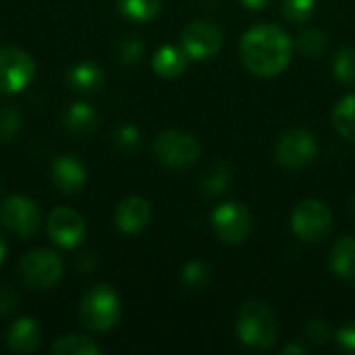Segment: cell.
I'll use <instances>...</instances> for the list:
<instances>
[{
  "instance_id": "cell-22",
  "label": "cell",
  "mask_w": 355,
  "mask_h": 355,
  "mask_svg": "<svg viewBox=\"0 0 355 355\" xmlns=\"http://www.w3.org/2000/svg\"><path fill=\"white\" fill-rule=\"evenodd\" d=\"M116 6L123 17L135 23H148L158 17L162 0H116Z\"/></svg>"
},
{
  "instance_id": "cell-31",
  "label": "cell",
  "mask_w": 355,
  "mask_h": 355,
  "mask_svg": "<svg viewBox=\"0 0 355 355\" xmlns=\"http://www.w3.org/2000/svg\"><path fill=\"white\" fill-rule=\"evenodd\" d=\"M306 337L314 343V345H324L331 339V329L324 320H310L306 324Z\"/></svg>"
},
{
  "instance_id": "cell-32",
  "label": "cell",
  "mask_w": 355,
  "mask_h": 355,
  "mask_svg": "<svg viewBox=\"0 0 355 355\" xmlns=\"http://www.w3.org/2000/svg\"><path fill=\"white\" fill-rule=\"evenodd\" d=\"M335 341H337V347L339 349H343L347 354H355V322L343 324L335 333Z\"/></svg>"
},
{
  "instance_id": "cell-17",
  "label": "cell",
  "mask_w": 355,
  "mask_h": 355,
  "mask_svg": "<svg viewBox=\"0 0 355 355\" xmlns=\"http://www.w3.org/2000/svg\"><path fill=\"white\" fill-rule=\"evenodd\" d=\"M329 264L335 277L354 281L355 279V239L354 237H341L331 248Z\"/></svg>"
},
{
  "instance_id": "cell-33",
  "label": "cell",
  "mask_w": 355,
  "mask_h": 355,
  "mask_svg": "<svg viewBox=\"0 0 355 355\" xmlns=\"http://www.w3.org/2000/svg\"><path fill=\"white\" fill-rule=\"evenodd\" d=\"M17 293L10 285L6 283H0V316L4 314H10L15 308H17Z\"/></svg>"
},
{
  "instance_id": "cell-14",
  "label": "cell",
  "mask_w": 355,
  "mask_h": 355,
  "mask_svg": "<svg viewBox=\"0 0 355 355\" xmlns=\"http://www.w3.org/2000/svg\"><path fill=\"white\" fill-rule=\"evenodd\" d=\"M52 181L58 187V191L73 196L77 191L83 189L85 181H87V171L85 164L81 160H77L71 154L58 156L52 162Z\"/></svg>"
},
{
  "instance_id": "cell-9",
  "label": "cell",
  "mask_w": 355,
  "mask_h": 355,
  "mask_svg": "<svg viewBox=\"0 0 355 355\" xmlns=\"http://www.w3.org/2000/svg\"><path fill=\"white\" fill-rule=\"evenodd\" d=\"M223 29L214 21L198 19L181 31V48L191 60H208L223 48Z\"/></svg>"
},
{
  "instance_id": "cell-6",
  "label": "cell",
  "mask_w": 355,
  "mask_h": 355,
  "mask_svg": "<svg viewBox=\"0 0 355 355\" xmlns=\"http://www.w3.org/2000/svg\"><path fill=\"white\" fill-rule=\"evenodd\" d=\"M291 229L306 243H318L333 231V212L320 200H304L291 212Z\"/></svg>"
},
{
  "instance_id": "cell-2",
  "label": "cell",
  "mask_w": 355,
  "mask_h": 355,
  "mask_svg": "<svg viewBox=\"0 0 355 355\" xmlns=\"http://www.w3.org/2000/svg\"><path fill=\"white\" fill-rule=\"evenodd\" d=\"M237 339L252 349H270L279 335L275 310L260 300L245 302L237 314Z\"/></svg>"
},
{
  "instance_id": "cell-3",
  "label": "cell",
  "mask_w": 355,
  "mask_h": 355,
  "mask_svg": "<svg viewBox=\"0 0 355 355\" xmlns=\"http://www.w3.org/2000/svg\"><path fill=\"white\" fill-rule=\"evenodd\" d=\"M79 318L85 329L94 333H106L116 327L121 318V300L110 285L89 287L79 302Z\"/></svg>"
},
{
  "instance_id": "cell-21",
  "label": "cell",
  "mask_w": 355,
  "mask_h": 355,
  "mask_svg": "<svg viewBox=\"0 0 355 355\" xmlns=\"http://www.w3.org/2000/svg\"><path fill=\"white\" fill-rule=\"evenodd\" d=\"M52 354L54 355H98L102 354V347L92 341L85 335H62L54 341L52 345Z\"/></svg>"
},
{
  "instance_id": "cell-10",
  "label": "cell",
  "mask_w": 355,
  "mask_h": 355,
  "mask_svg": "<svg viewBox=\"0 0 355 355\" xmlns=\"http://www.w3.org/2000/svg\"><path fill=\"white\" fill-rule=\"evenodd\" d=\"M40 223H42L40 206L27 196H8L0 204V225L19 237L33 235Z\"/></svg>"
},
{
  "instance_id": "cell-24",
  "label": "cell",
  "mask_w": 355,
  "mask_h": 355,
  "mask_svg": "<svg viewBox=\"0 0 355 355\" xmlns=\"http://www.w3.org/2000/svg\"><path fill=\"white\" fill-rule=\"evenodd\" d=\"M210 279H212V270L202 260H191L181 270V283L189 291H202V289H206L210 285Z\"/></svg>"
},
{
  "instance_id": "cell-18",
  "label": "cell",
  "mask_w": 355,
  "mask_h": 355,
  "mask_svg": "<svg viewBox=\"0 0 355 355\" xmlns=\"http://www.w3.org/2000/svg\"><path fill=\"white\" fill-rule=\"evenodd\" d=\"M67 83L75 89V92H79V94H94V92H98L100 87H102V83H104V73H102V69L98 67V64H94V62H77L71 71H69V75H67Z\"/></svg>"
},
{
  "instance_id": "cell-7",
  "label": "cell",
  "mask_w": 355,
  "mask_h": 355,
  "mask_svg": "<svg viewBox=\"0 0 355 355\" xmlns=\"http://www.w3.org/2000/svg\"><path fill=\"white\" fill-rule=\"evenodd\" d=\"M316 154H318L316 135L312 131L300 129V127L285 131L275 146V158L287 171L306 168L316 158Z\"/></svg>"
},
{
  "instance_id": "cell-26",
  "label": "cell",
  "mask_w": 355,
  "mask_h": 355,
  "mask_svg": "<svg viewBox=\"0 0 355 355\" xmlns=\"http://www.w3.org/2000/svg\"><path fill=\"white\" fill-rule=\"evenodd\" d=\"M327 33L320 29H306L297 35V40L293 42V46L297 48L300 54L308 56V58H316L327 50Z\"/></svg>"
},
{
  "instance_id": "cell-16",
  "label": "cell",
  "mask_w": 355,
  "mask_h": 355,
  "mask_svg": "<svg viewBox=\"0 0 355 355\" xmlns=\"http://www.w3.org/2000/svg\"><path fill=\"white\" fill-rule=\"evenodd\" d=\"M189 64V56L179 46H160L152 56V69L158 77L177 79L185 73Z\"/></svg>"
},
{
  "instance_id": "cell-8",
  "label": "cell",
  "mask_w": 355,
  "mask_h": 355,
  "mask_svg": "<svg viewBox=\"0 0 355 355\" xmlns=\"http://www.w3.org/2000/svg\"><path fill=\"white\" fill-rule=\"evenodd\" d=\"M212 231L223 243L239 245L248 241L254 231L252 212L243 204H237V202L220 204L212 212Z\"/></svg>"
},
{
  "instance_id": "cell-28",
  "label": "cell",
  "mask_w": 355,
  "mask_h": 355,
  "mask_svg": "<svg viewBox=\"0 0 355 355\" xmlns=\"http://www.w3.org/2000/svg\"><path fill=\"white\" fill-rule=\"evenodd\" d=\"M21 129V114L15 106H2L0 108V141H10Z\"/></svg>"
},
{
  "instance_id": "cell-29",
  "label": "cell",
  "mask_w": 355,
  "mask_h": 355,
  "mask_svg": "<svg viewBox=\"0 0 355 355\" xmlns=\"http://www.w3.org/2000/svg\"><path fill=\"white\" fill-rule=\"evenodd\" d=\"M144 50H146V46H144L141 40H137V37H127V40H123V42L119 44L116 54H119V60H121L123 64H135V62L141 60Z\"/></svg>"
},
{
  "instance_id": "cell-5",
  "label": "cell",
  "mask_w": 355,
  "mask_h": 355,
  "mask_svg": "<svg viewBox=\"0 0 355 355\" xmlns=\"http://www.w3.org/2000/svg\"><path fill=\"white\" fill-rule=\"evenodd\" d=\"M200 154H202V148H200L198 139L185 131H177V129L162 131L154 139L156 160L175 171L193 166L200 160Z\"/></svg>"
},
{
  "instance_id": "cell-1",
  "label": "cell",
  "mask_w": 355,
  "mask_h": 355,
  "mask_svg": "<svg viewBox=\"0 0 355 355\" xmlns=\"http://www.w3.org/2000/svg\"><path fill=\"white\" fill-rule=\"evenodd\" d=\"M293 40L272 23H260L248 29L239 44L243 67L258 77H277L291 62Z\"/></svg>"
},
{
  "instance_id": "cell-4",
  "label": "cell",
  "mask_w": 355,
  "mask_h": 355,
  "mask_svg": "<svg viewBox=\"0 0 355 355\" xmlns=\"http://www.w3.org/2000/svg\"><path fill=\"white\" fill-rule=\"evenodd\" d=\"M62 260L56 252L37 248L27 252L19 262V277L27 289L46 291L54 287L62 277Z\"/></svg>"
},
{
  "instance_id": "cell-11",
  "label": "cell",
  "mask_w": 355,
  "mask_h": 355,
  "mask_svg": "<svg viewBox=\"0 0 355 355\" xmlns=\"http://www.w3.org/2000/svg\"><path fill=\"white\" fill-rule=\"evenodd\" d=\"M35 73L33 58L15 46L0 48V94H17L25 89Z\"/></svg>"
},
{
  "instance_id": "cell-13",
  "label": "cell",
  "mask_w": 355,
  "mask_h": 355,
  "mask_svg": "<svg viewBox=\"0 0 355 355\" xmlns=\"http://www.w3.org/2000/svg\"><path fill=\"white\" fill-rule=\"evenodd\" d=\"M152 220V206L148 200L139 196H129L119 202L114 210V223L121 233L125 235H137L141 233Z\"/></svg>"
},
{
  "instance_id": "cell-20",
  "label": "cell",
  "mask_w": 355,
  "mask_h": 355,
  "mask_svg": "<svg viewBox=\"0 0 355 355\" xmlns=\"http://www.w3.org/2000/svg\"><path fill=\"white\" fill-rule=\"evenodd\" d=\"M231 175H233V171L227 162H223V160L212 162L200 177L202 193L208 198H216V196L225 193L231 183Z\"/></svg>"
},
{
  "instance_id": "cell-35",
  "label": "cell",
  "mask_w": 355,
  "mask_h": 355,
  "mask_svg": "<svg viewBox=\"0 0 355 355\" xmlns=\"http://www.w3.org/2000/svg\"><path fill=\"white\" fill-rule=\"evenodd\" d=\"M283 354L285 355L306 354V345H300V343H289V345H285V347H283Z\"/></svg>"
},
{
  "instance_id": "cell-27",
  "label": "cell",
  "mask_w": 355,
  "mask_h": 355,
  "mask_svg": "<svg viewBox=\"0 0 355 355\" xmlns=\"http://www.w3.org/2000/svg\"><path fill=\"white\" fill-rule=\"evenodd\" d=\"M318 0H281V12L289 23H308L316 10Z\"/></svg>"
},
{
  "instance_id": "cell-34",
  "label": "cell",
  "mask_w": 355,
  "mask_h": 355,
  "mask_svg": "<svg viewBox=\"0 0 355 355\" xmlns=\"http://www.w3.org/2000/svg\"><path fill=\"white\" fill-rule=\"evenodd\" d=\"M248 10H264L272 0H239Z\"/></svg>"
},
{
  "instance_id": "cell-25",
  "label": "cell",
  "mask_w": 355,
  "mask_h": 355,
  "mask_svg": "<svg viewBox=\"0 0 355 355\" xmlns=\"http://www.w3.org/2000/svg\"><path fill=\"white\" fill-rule=\"evenodd\" d=\"M333 75L337 81L345 83V85H354L355 83V48L345 46L341 50L335 52L333 56Z\"/></svg>"
},
{
  "instance_id": "cell-15",
  "label": "cell",
  "mask_w": 355,
  "mask_h": 355,
  "mask_svg": "<svg viewBox=\"0 0 355 355\" xmlns=\"http://www.w3.org/2000/svg\"><path fill=\"white\" fill-rule=\"evenodd\" d=\"M42 343V329L33 318H19L8 327L6 347L12 354H31Z\"/></svg>"
},
{
  "instance_id": "cell-12",
  "label": "cell",
  "mask_w": 355,
  "mask_h": 355,
  "mask_svg": "<svg viewBox=\"0 0 355 355\" xmlns=\"http://www.w3.org/2000/svg\"><path fill=\"white\" fill-rule=\"evenodd\" d=\"M48 237L64 250L77 248L85 237V223L83 216L67 206H58L48 216Z\"/></svg>"
},
{
  "instance_id": "cell-23",
  "label": "cell",
  "mask_w": 355,
  "mask_h": 355,
  "mask_svg": "<svg viewBox=\"0 0 355 355\" xmlns=\"http://www.w3.org/2000/svg\"><path fill=\"white\" fill-rule=\"evenodd\" d=\"M333 125L343 139L355 144V94L337 102L333 110Z\"/></svg>"
},
{
  "instance_id": "cell-30",
  "label": "cell",
  "mask_w": 355,
  "mask_h": 355,
  "mask_svg": "<svg viewBox=\"0 0 355 355\" xmlns=\"http://www.w3.org/2000/svg\"><path fill=\"white\" fill-rule=\"evenodd\" d=\"M139 139H141V135L135 125H121L114 131V144L123 152H133L139 146Z\"/></svg>"
},
{
  "instance_id": "cell-36",
  "label": "cell",
  "mask_w": 355,
  "mask_h": 355,
  "mask_svg": "<svg viewBox=\"0 0 355 355\" xmlns=\"http://www.w3.org/2000/svg\"><path fill=\"white\" fill-rule=\"evenodd\" d=\"M6 252H8V245H6V239H4L2 233H0V264H2L4 258H6Z\"/></svg>"
},
{
  "instance_id": "cell-37",
  "label": "cell",
  "mask_w": 355,
  "mask_h": 355,
  "mask_svg": "<svg viewBox=\"0 0 355 355\" xmlns=\"http://www.w3.org/2000/svg\"><path fill=\"white\" fill-rule=\"evenodd\" d=\"M352 208H354V214H355V200H354V202H352Z\"/></svg>"
},
{
  "instance_id": "cell-19",
  "label": "cell",
  "mask_w": 355,
  "mask_h": 355,
  "mask_svg": "<svg viewBox=\"0 0 355 355\" xmlns=\"http://www.w3.org/2000/svg\"><path fill=\"white\" fill-rule=\"evenodd\" d=\"M62 125L77 135H87L98 127V114L96 110L85 102L71 104L62 114Z\"/></svg>"
}]
</instances>
